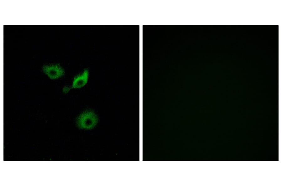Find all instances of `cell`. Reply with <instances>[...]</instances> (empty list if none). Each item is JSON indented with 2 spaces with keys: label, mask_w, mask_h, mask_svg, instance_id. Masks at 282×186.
Returning a JSON list of instances; mask_svg holds the SVG:
<instances>
[{
  "label": "cell",
  "mask_w": 282,
  "mask_h": 186,
  "mask_svg": "<svg viewBox=\"0 0 282 186\" xmlns=\"http://www.w3.org/2000/svg\"><path fill=\"white\" fill-rule=\"evenodd\" d=\"M98 117L95 113L87 110L82 113L77 118L78 126L82 128L89 129L94 127L97 123Z\"/></svg>",
  "instance_id": "cell-1"
},
{
  "label": "cell",
  "mask_w": 282,
  "mask_h": 186,
  "mask_svg": "<svg viewBox=\"0 0 282 186\" xmlns=\"http://www.w3.org/2000/svg\"><path fill=\"white\" fill-rule=\"evenodd\" d=\"M43 70L49 77L52 79L58 78L64 74V70L58 64L44 66Z\"/></svg>",
  "instance_id": "cell-2"
},
{
  "label": "cell",
  "mask_w": 282,
  "mask_h": 186,
  "mask_svg": "<svg viewBox=\"0 0 282 186\" xmlns=\"http://www.w3.org/2000/svg\"><path fill=\"white\" fill-rule=\"evenodd\" d=\"M88 75V70L85 69L82 74L74 78L71 88H79L83 86L87 81Z\"/></svg>",
  "instance_id": "cell-3"
},
{
  "label": "cell",
  "mask_w": 282,
  "mask_h": 186,
  "mask_svg": "<svg viewBox=\"0 0 282 186\" xmlns=\"http://www.w3.org/2000/svg\"><path fill=\"white\" fill-rule=\"evenodd\" d=\"M71 87H65L63 88V91L64 93H66L68 92L70 89Z\"/></svg>",
  "instance_id": "cell-4"
}]
</instances>
